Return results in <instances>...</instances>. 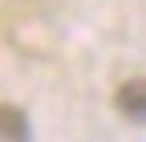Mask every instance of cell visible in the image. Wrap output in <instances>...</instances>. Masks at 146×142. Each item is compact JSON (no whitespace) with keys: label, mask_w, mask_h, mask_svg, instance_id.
<instances>
[{"label":"cell","mask_w":146,"mask_h":142,"mask_svg":"<svg viewBox=\"0 0 146 142\" xmlns=\"http://www.w3.org/2000/svg\"><path fill=\"white\" fill-rule=\"evenodd\" d=\"M118 110L134 122H146V77H134L118 90Z\"/></svg>","instance_id":"obj_1"},{"label":"cell","mask_w":146,"mask_h":142,"mask_svg":"<svg viewBox=\"0 0 146 142\" xmlns=\"http://www.w3.org/2000/svg\"><path fill=\"white\" fill-rule=\"evenodd\" d=\"M29 138H33L29 114L16 106H0V142H29Z\"/></svg>","instance_id":"obj_2"}]
</instances>
